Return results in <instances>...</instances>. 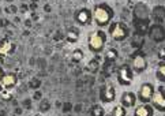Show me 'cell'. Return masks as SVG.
I'll return each mask as SVG.
<instances>
[{
	"instance_id": "cell-2",
	"label": "cell",
	"mask_w": 165,
	"mask_h": 116,
	"mask_svg": "<svg viewBox=\"0 0 165 116\" xmlns=\"http://www.w3.org/2000/svg\"><path fill=\"white\" fill-rule=\"evenodd\" d=\"M107 43V34L102 30L90 32L88 37V47L93 53H100Z\"/></svg>"
},
{
	"instance_id": "cell-18",
	"label": "cell",
	"mask_w": 165,
	"mask_h": 116,
	"mask_svg": "<svg viewBox=\"0 0 165 116\" xmlns=\"http://www.w3.org/2000/svg\"><path fill=\"white\" fill-rule=\"evenodd\" d=\"M66 38L70 44H75L78 41V38H79V34H78L77 30H68L66 34Z\"/></svg>"
},
{
	"instance_id": "cell-19",
	"label": "cell",
	"mask_w": 165,
	"mask_h": 116,
	"mask_svg": "<svg viewBox=\"0 0 165 116\" xmlns=\"http://www.w3.org/2000/svg\"><path fill=\"white\" fill-rule=\"evenodd\" d=\"M0 97H2V100H4V101H10V100H12L14 94L10 89H3L2 93H0Z\"/></svg>"
},
{
	"instance_id": "cell-24",
	"label": "cell",
	"mask_w": 165,
	"mask_h": 116,
	"mask_svg": "<svg viewBox=\"0 0 165 116\" xmlns=\"http://www.w3.org/2000/svg\"><path fill=\"white\" fill-rule=\"evenodd\" d=\"M3 77H4V71H3V68H2V66H0V81L3 79Z\"/></svg>"
},
{
	"instance_id": "cell-13",
	"label": "cell",
	"mask_w": 165,
	"mask_h": 116,
	"mask_svg": "<svg viewBox=\"0 0 165 116\" xmlns=\"http://www.w3.org/2000/svg\"><path fill=\"white\" fill-rule=\"evenodd\" d=\"M12 51H14V44L7 38L2 40V43H0V53L7 55V53H10V52H12Z\"/></svg>"
},
{
	"instance_id": "cell-22",
	"label": "cell",
	"mask_w": 165,
	"mask_h": 116,
	"mask_svg": "<svg viewBox=\"0 0 165 116\" xmlns=\"http://www.w3.org/2000/svg\"><path fill=\"white\" fill-rule=\"evenodd\" d=\"M93 111H96V115H93V116H102V109H101V107H96Z\"/></svg>"
},
{
	"instance_id": "cell-1",
	"label": "cell",
	"mask_w": 165,
	"mask_h": 116,
	"mask_svg": "<svg viewBox=\"0 0 165 116\" xmlns=\"http://www.w3.org/2000/svg\"><path fill=\"white\" fill-rule=\"evenodd\" d=\"M112 17H113V11L108 4L105 3H100L94 7L93 11V21L98 28H105V26H109Z\"/></svg>"
},
{
	"instance_id": "cell-25",
	"label": "cell",
	"mask_w": 165,
	"mask_h": 116,
	"mask_svg": "<svg viewBox=\"0 0 165 116\" xmlns=\"http://www.w3.org/2000/svg\"><path fill=\"white\" fill-rule=\"evenodd\" d=\"M3 89H4V88H3V85H2V82H0V93H2V90H3Z\"/></svg>"
},
{
	"instance_id": "cell-9",
	"label": "cell",
	"mask_w": 165,
	"mask_h": 116,
	"mask_svg": "<svg viewBox=\"0 0 165 116\" xmlns=\"http://www.w3.org/2000/svg\"><path fill=\"white\" fill-rule=\"evenodd\" d=\"M137 101H138V97L135 93L132 92H124L122 96V100H120V104H122L124 108H134L137 105Z\"/></svg>"
},
{
	"instance_id": "cell-16",
	"label": "cell",
	"mask_w": 165,
	"mask_h": 116,
	"mask_svg": "<svg viewBox=\"0 0 165 116\" xmlns=\"http://www.w3.org/2000/svg\"><path fill=\"white\" fill-rule=\"evenodd\" d=\"M118 51L115 49V48H109V49H107V52H105V59H107L108 62H115L116 59H118Z\"/></svg>"
},
{
	"instance_id": "cell-20",
	"label": "cell",
	"mask_w": 165,
	"mask_h": 116,
	"mask_svg": "<svg viewBox=\"0 0 165 116\" xmlns=\"http://www.w3.org/2000/svg\"><path fill=\"white\" fill-rule=\"evenodd\" d=\"M98 67H100V60H98V59H93V60L88 64V68L90 71H97V70H98Z\"/></svg>"
},
{
	"instance_id": "cell-15",
	"label": "cell",
	"mask_w": 165,
	"mask_h": 116,
	"mask_svg": "<svg viewBox=\"0 0 165 116\" xmlns=\"http://www.w3.org/2000/svg\"><path fill=\"white\" fill-rule=\"evenodd\" d=\"M83 58H85V53H83V51H82L81 48H75V49L72 51V53H71V59H72L74 63L82 62L83 60Z\"/></svg>"
},
{
	"instance_id": "cell-3",
	"label": "cell",
	"mask_w": 165,
	"mask_h": 116,
	"mask_svg": "<svg viewBox=\"0 0 165 116\" xmlns=\"http://www.w3.org/2000/svg\"><path fill=\"white\" fill-rule=\"evenodd\" d=\"M108 32H109V36L115 41H123L128 37V29L122 22H111Z\"/></svg>"
},
{
	"instance_id": "cell-23",
	"label": "cell",
	"mask_w": 165,
	"mask_h": 116,
	"mask_svg": "<svg viewBox=\"0 0 165 116\" xmlns=\"http://www.w3.org/2000/svg\"><path fill=\"white\" fill-rule=\"evenodd\" d=\"M6 62V55L4 53H0V66H3Z\"/></svg>"
},
{
	"instance_id": "cell-17",
	"label": "cell",
	"mask_w": 165,
	"mask_h": 116,
	"mask_svg": "<svg viewBox=\"0 0 165 116\" xmlns=\"http://www.w3.org/2000/svg\"><path fill=\"white\" fill-rule=\"evenodd\" d=\"M126 115H127V108H124L122 104L113 107V109H112V116H126Z\"/></svg>"
},
{
	"instance_id": "cell-6",
	"label": "cell",
	"mask_w": 165,
	"mask_h": 116,
	"mask_svg": "<svg viewBox=\"0 0 165 116\" xmlns=\"http://www.w3.org/2000/svg\"><path fill=\"white\" fill-rule=\"evenodd\" d=\"M150 103L156 111L165 112V89L162 86H158V89L154 90V94H153Z\"/></svg>"
},
{
	"instance_id": "cell-11",
	"label": "cell",
	"mask_w": 165,
	"mask_h": 116,
	"mask_svg": "<svg viewBox=\"0 0 165 116\" xmlns=\"http://www.w3.org/2000/svg\"><path fill=\"white\" fill-rule=\"evenodd\" d=\"M134 116H154V108L152 104H141L135 108Z\"/></svg>"
},
{
	"instance_id": "cell-8",
	"label": "cell",
	"mask_w": 165,
	"mask_h": 116,
	"mask_svg": "<svg viewBox=\"0 0 165 116\" xmlns=\"http://www.w3.org/2000/svg\"><path fill=\"white\" fill-rule=\"evenodd\" d=\"M75 19H77V22L79 25L88 26V25L92 23V21H93V14L89 8H81L77 13V18H75Z\"/></svg>"
},
{
	"instance_id": "cell-14",
	"label": "cell",
	"mask_w": 165,
	"mask_h": 116,
	"mask_svg": "<svg viewBox=\"0 0 165 116\" xmlns=\"http://www.w3.org/2000/svg\"><path fill=\"white\" fill-rule=\"evenodd\" d=\"M156 77L160 82H165V62H160L156 68Z\"/></svg>"
},
{
	"instance_id": "cell-4",
	"label": "cell",
	"mask_w": 165,
	"mask_h": 116,
	"mask_svg": "<svg viewBox=\"0 0 165 116\" xmlns=\"http://www.w3.org/2000/svg\"><path fill=\"white\" fill-rule=\"evenodd\" d=\"M134 79V71L130 66L123 64L118 70V81L122 86H130Z\"/></svg>"
},
{
	"instance_id": "cell-10",
	"label": "cell",
	"mask_w": 165,
	"mask_h": 116,
	"mask_svg": "<svg viewBox=\"0 0 165 116\" xmlns=\"http://www.w3.org/2000/svg\"><path fill=\"white\" fill-rule=\"evenodd\" d=\"M146 68H148V60L142 55H137L132 60V71H135L137 74H141Z\"/></svg>"
},
{
	"instance_id": "cell-12",
	"label": "cell",
	"mask_w": 165,
	"mask_h": 116,
	"mask_svg": "<svg viewBox=\"0 0 165 116\" xmlns=\"http://www.w3.org/2000/svg\"><path fill=\"white\" fill-rule=\"evenodd\" d=\"M2 82V85H3V88L4 89H12L17 86V82H18V78L15 74L12 73H8V74H4V77H3V79L0 81Z\"/></svg>"
},
{
	"instance_id": "cell-21",
	"label": "cell",
	"mask_w": 165,
	"mask_h": 116,
	"mask_svg": "<svg viewBox=\"0 0 165 116\" xmlns=\"http://www.w3.org/2000/svg\"><path fill=\"white\" fill-rule=\"evenodd\" d=\"M158 59L161 62H165V48H162V49L158 52Z\"/></svg>"
},
{
	"instance_id": "cell-5",
	"label": "cell",
	"mask_w": 165,
	"mask_h": 116,
	"mask_svg": "<svg viewBox=\"0 0 165 116\" xmlns=\"http://www.w3.org/2000/svg\"><path fill=\"white\" fill-rule=\"evenodd\" d=\"M154 86L153 83H149V82H146L139 88V92H138V101H139L141 104H149L150 101H152V97L154 94Z\"/></svg>"
},
{
	"instance_id": "cell-7",
	"label": "cell",
	"mask_w": 165,
	"mask_h": 116,
	"mask_svg": "<svg viewBox=\"0 0 165 116\" xmlns=\"http://www.w3.org/2000/svg\"><path fill=\"white\" fill-rule=\"evenodd\" d=\"M101 101L104 104H111L116 100V90L113 88V85H107L105 88H102L101 90Z\"/></svg>"
}]
</instances>
